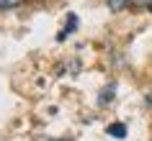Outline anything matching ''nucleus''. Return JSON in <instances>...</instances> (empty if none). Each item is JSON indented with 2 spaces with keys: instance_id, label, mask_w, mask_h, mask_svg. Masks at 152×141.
Listing matches in <instances>:
<instances>
[{
  "instance_id": "7ed1b4c3",
  "label": "nucleus",
  "mask_w": 152,
  "mask_h": 141,
  "mask_svg": "<svg viewBox=\"0 0 152 141\" xmlns=\"http://www.w3.org/2000/svg\"><path fill=\"white\" fill-rule=\"evenodd\" d=\"M21 3H23V0H0V8H16Z\"/></svg>"
},
{
  "instance_id": "20e7f679",
  "label": "nucleus",
  "mask_w": 152,
  "mask_h": 141,
  "mask_svg": "<svg viewBox=\"0 0 152 141\" xmlns=\"http://www.w3.org/2000/svg\"><path fill=\"white\" fill-rule=\"evenodd\" d=\"M52 141H67V139H52Z\"/></svg>"
},
{
  "instance_id": "f257e3e1",
  "label": "nucleus",
  "mask_w": 152,
  "mask_h": 141,
  "mask_svg": "<svg viewBox=\"0 0 152 141\" xmlns=\"http://www.w3.org/2000/svg\"><path fill=\"white\" fill-rule=\"evenodd\" d=\"M129 3H132V0H106V5H108V10H111V13H121Z\"/></svg>"
},
{
  "instance_id": "f03ea898",
  "label": "nucleus",
  "mask_w": 152,
  "mask_h": 141,
  "mask_svg": "<svg viewBox=\"0 0 152 141\" xmlns=\"http://www.w3.org/2000/svg\"><path fill=\"white\" fill-rule=\"evenodd\" d=\"M108 133L116 136V139H124V136H126V128H124L121 123H113V126H108Z\"/></svg>"
}]
</instances>
